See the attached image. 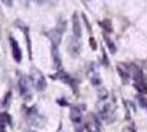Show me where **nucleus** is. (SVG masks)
<instances>
[{"mask_svg":"<svg viewBox=\"0 0 147 132\" xmlns=\"http://www.w3.org/2000/svg\"><path fill=\"white\" fill-rule=\"evenodd\" d=\"M65 30H66V21H61V22H58V24L55 29H53V30H51L46 33V37L52 42V46H57L58 47V45L61 41L63 33Z\"/></svg>","mask_w":147,"mask_h":132,"instance_id":"obj_1","label":"nucleus"},{"mask_svg":"<svg viewBox=\"0 0 147 132\" xmlns=\"http://www.w3.org/2000/svg\"><path fill=\"white\" fill-rule=\"evenodd\" d=\"M28 120H29L31 125L38 127V128L43 127L44 123H45V118L42 114H40V112L37 111L35 107L31 108L28 110Z\"/></svg>","mask_w":147,"mask_h":132,"instance_id":"obj_2","label":"nucleus"},{"mask_svg":"<svg viewBox=\"0 0 147 132\" xmlns=\"http://www.w3.org/2000/svg\"><path fill=\"white\" fill-rule=\"evenodd\" d=\"M31 79L33 82L34 87L36 88L37 90L42 91V90L45 89V87H46V81L44 78L43 74L38 69L36 68L32 69V72H31Z\"/></svg>","mask_w":147,"mask_h":132,"instance_id":"obj_3","label":"nucleus"},{"mask_svg":"<svg viewBox=\"0 0 147 132\" xmlns=\"http://www.w3.org/2000/svg\"><path fill=\"white\" fill-rule=\"evenodd\" d=\"M51 77L54 78V79H58V81H61V82L67 84V85H69L70 87L73 88L75 91H77V82H76V79L73 78V77L69 75L68 73H66V72L59 70L58 73H56L55 75L51 76Z\"/></svg>","mask_w":147,"mask_h":132,"instance_id":"obj_4","label":"nucleus"},{"mask_svg":"<svg viewBox=\"0 0 147 132\" xmlns=\"http://www.w3.org/2000/svg\"><path fill=\"white\" fill-rule=\"evenodd\" d=\"M18 88L20 95L22 97H26L28 95L30 94V81L29 78H26L25 76H22L18 83Z\"/></svg>","mask_w":147,"mask_h":132,"instance_id":"obj_5","label":"nucleus"},{"mask_svg":"<svg viewBox=\"0 0 147 132\" xmlns=\"http://www.w3.org/2000/svg\"><path fill=\"white\" fill-rule=\"evenodd\" d=\"M114 110H115L114 104H112V102L105 104L103 107L101 108V110H100V116H101L104 120H109L113 117Z\"/></svg>","mask_w":147,"mask_h":132,"instance_id":"obj_6","label":"nucleus"},{"mask_svg":"<svg viewBox=\"0 0 147 132\" xmlns=\"http://www.w3.org/2000/svg\"><path fill=\"white\" fill-rule=\"evenodd\" d=\"M10 45H11V50H12L13 60L17 63H20L21 60H22V51L20 49V45L13 38L10 39Z\"/></svg>","mask_w":147,"mask_h":132,"instance_id":"obj_7","label":"nucleus"},{"mask_svg":"<svg viewBox=\"0 0 147 132\" xmlns=\"http://www.w3.org/2000/svg\"><path fill=\"white\" fill-rule=\"evenodd\" d=\"M73 33H74V37L76 39H80L81 38V24H80V20L79 17L77 12H75L73 14Z\"/></svg>","mask_w":147,"mask_h":132,"instance_id":"obj_8","label":"nucleus"},{"mask_svg":"<svg viewBox=\"0 0 147 132\" xmlns=\"http://www.w3.org/2000/svg\"><path fill=\"white\" fill-rule=\"evenodd\" d=\"M69 116H70V119H71V121L75 125H80L81 123V121H82V112H81V110L79 108H71Z\"/></svg>","mask_w":147,"mask_h":132,"instance_id":"obj_9","label":"nucleus"},{"mask_svg":"<svg viewBox=\"0 0 147 132\" xmlns=\"http://www.w3.org/2000/svg\"><path fill=\"white\" fill-rule=\"evenodd\" d=\"M52 56H53V63H54L55 68L59 69L61 66V60L57 46H52Z\"/></svg>","mask_w":147,"mask_h":132,"instance_id":"obj_10","label":"nucleus"},{"mask_svg":"<svg viewBox=\"0 0 147 132\" xmlns=\"http://www.w3.org/2000/svg\"><path fill=\"white\" fill-rule=\"evenodd\" d=\"M68 49H69V52L70 54L74 55V56H77L79 54V51H80V44L78 42V39H71L70 42H69V45H68Z\"/></svg>","mask_w":147,"mask_h":132,"instance_id":"obj_11","label":"nucleus"},{"mask_svg":"<svg viewBox=\"0 0 147 132\" xmlns=\"http://www.w3.org/2000/svg\"><path fill=\"white\" fill-rule=\"evenodd\" d=\"M7 123H11V117L7 112H1L0 113V132H7Z\"/></svg>","mask_w":147,"mask_h":132,"instance_id":"obj_12","label":"nucleus"},{"mask_svg":"<svg viewBox=\"0 0 147 132\" xmlns=\"http://www.w3.org/2000/svg\"><path fill=\"white\" fill-rule=\"evenodd\" d=\"M99 25H101L102 26V29H103L105 32H113V26H112V22H111V20L109 19H104L103 21H101V22H99Z\"/></svg>","mask_w":147,"mask_h":132,"instance_id":"obj_13","label":"nucleus"},{"mask_svg":"<svg viewBox=\"0 0 147 132\" xmlns=\"http://www.w3.org/2000/svg\"><path fill=\"white\" fill-rule=\"evenodd\" d=\"M104 41H105L107 46L109 47V51H110L111 54H115L117 53V45L113 43V41L110 38H108L107 35H104Z\"/></svg>","mask_w":147,"mask_h":132,"instance_id":"obj_14","label":"nucleus"},{"mask_svg":"<svg viewBox=\"0 0 147 132\" xmlns=\"http://www.w3.org/2000/svg\"><path fill=\"white\" fill-rule=\"evenodd\" d=\"M117 72H119V74H120V77H121L122 82L124 83V84L129 82V72H126V70L122 69V67H121V66H117Z\"/></svg>","mask_w":147,"mask_h":132,"instance_id":"obj_15","label":"nucleus"},{"mask_svg":"<svg viewBox=\"0 0 147 132\" xmlns=\"http://www.w3.org/2000/svg\"><path fill=\"white\" fill-rule=\"evenodd\" d=\"M87 130L88 132H100V125L97 120L93 121V123H88L87 125Z\"/></svg>","mask_w":147,"mask_h":132,"instance_id":"obj_16","label":"nucleus"},{"mask_svg":"<svg viewBox=\"0 0 147 132\" xmlns=\"http://www.w3.org/2000/svg\"><path fill=\"white\" fill-rule=\"evenodd\" d=\"M89 77H90V81H91V83L94 85V86H97V85H100V84H101V78H100V76H99L97 73L91 72V75H89Z\"/></svg>","mask_w":147,"mask_h":132,"instance_id":"obj_17","label":"nucleus"},{"mask_svg":"<svg viewBox=\"0 0 147 132\" xmlns=\"http://www.w3.org/2000/svg\"><path fill=\"white\" fill-rule=\"evenodd\" d=\"M23 31H24L25 40H26V44H28V50H29V55H30V58H31L32 52H31V41H30V34H29V29L26 26H24L23 28Z\"/></svg>","mask_w":147,"mask_h":132,"instance_id":"obj_18","label":"nucleus"},{"mask_svg":"<svg viewBox=\"0 0 147 132\" xmlns=\"http://www.w3.org/2000/svg\"><path fill=\"white\" fill-rule=\"evenodd\" d=\"M138 104H140L141 107L147 109V98L143 97V96H140V97H138Z\"/></svg>","mask_w":147,"mask_h":132,"instance_id":"obj_19","label":"nucleus"},{"mask_svg":"<svg viewBox=\"0 0 147 132\" xmlns=\"http://www.w3.org/2000/svg\"><path fill=\"white\" fill-rule=\"evenodd\" d=\"M89 44H90V46H91V49L93 51L97 50V42H96V39L94 38L89 39Z\"/></svg>","mask_w":147,"mask_h":132,"instance_id":"obj_20","label":"nucleus"},{"mask_svg":"<svg viewBox=\"0 0 147 132\" xmlns=\"http://www.w3.org/2000/svg\"><path fill=\"white\" fill-rule=\"evenodd\" d=\"M123 132H136V130H135L134 128H132V127H125Z\"/></svg>","mask_w":147,"mask_h":132,"instance_id":"obj_21","label":"nucleus"},{"mask_svg":"<svg viewBox=\"0 0 147 132\" xmlns=\"http://www.w3.org/2000/svg\"><path fill=\"white\" fill-rule=\"evenodd\" d=\"M57 102H58L59 105H61V106H68V102L65 100V99H58Z\"/></svg>","mask_w":147,"mask_h":132,"instance_id":"obj_22","label":"nucleus"}]
</instances>
